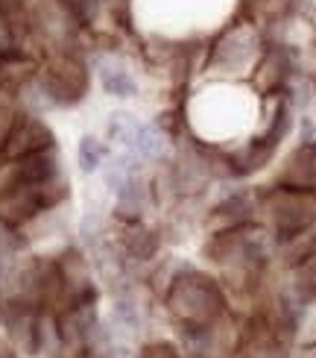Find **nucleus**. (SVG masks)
Returning a JSON list of instances; mask_svg holds the SVG:
<instances>
[{
  "mask_svg": "<svg viewBox=\"0 0 316 358\" xmlns=\"http://www.w3.org/2000/svg\"><path fill=\"white\" fill-rule=\"evenodd\" d=\"M50 144V132L44 129L38 121H18L9 132V153L12 156H33L41 153Z\"/></svg>",
  "mask_w": 316,
  "mask_h": 358,
  "instance_id": "nucleus-1",
  "label": "nucleus"
},
{
  "mask_svg": "<svg viewBox=\"0 0 316 358\" xmlns=\"http://www.w3.org/2000/svg\"><path fill=\"white\" fill-rule=\"evenodd\" d=\"M103 85L109 88L112 94H117V97H126L132 88H135L132 80L126 77L123 71H117V68H105V71H103Z\"/></svg>",
  "mask_w": 316,
  "mask_h": 358,
  "instance_id": "nucleus-2",
  "label": "nucleus"
},
{
  "mask_svg": "<svg viewBox=\"0 0 316 358\" xmlns=\"http://www.w3.org/2000/svg\"><path fill=\"white\" fill-rule=\"evenodd\" d=\"M0 21L6 27L27 24V3L24 0H0Z\"/></svg>",
  "mask_w": 316,
  "mask_h": 358,
  "instance_id": "nucleus-3",
  "label": "nucleus"
},
{
  "mask_svg": "<svg viewBox=\"0 0 316 358\" xmlns=\"http://www.w3.org/2000/svg\"><path fill=\"white\" fill-rule=\"evenodd\" d=\"M80 159H82V168H85V171L97 168V162H100V147L94 144V138H85V141H82V147H80Z\"/></svg>",
  "mask_w": 316,
  "mask_h": 358,
  "instance_id": "nucleus-4",
  "label": "nucleus"
}]
</instances>
